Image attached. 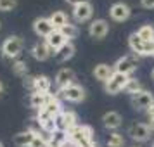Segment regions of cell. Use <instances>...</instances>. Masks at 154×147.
Wrapping results in <instances>:
<instances>
[{
	"label": "cell",
	"mask_w": 154,
	"mask_h": 147,
	"mask_svg": "<svg viewBox=\"0 0 154 147\" xmlns=\"http://www.w3.org/2000/svg\"><path fill=\"white\" fill-rule=\"evenodd\" d=\"M68 139L75 147H95L94 130L88 125H76L68 132Z\"/></svg>",
	"instance_id": "cell-1"
},
{
	"label": "cell",
	"mask_w": 154,
	"mask_h": 147,
	"mask_svg": "<svg viewBox=\"0 0 154 147\" xmlns=\"http://www.w3.org/2000/svg\"><path fill=\"white\" fill-rule=\"evenodd\" d=\"M128 45L135 56H154V40L146 42L137 33H132L128 38Z\"/></svg>",
	"instance_id": "cell-2"
},
{
	"label": "cell",
	"mask_w": 154,
	"mask_h": 147,
	"mask_svg": "<svg viewBox=\"0 0 154 147\" xmlns=\"http://www.w3.org/2000/svg\"><path fill=\"white\" fill-rule=\"evenodd\" d=\"M137 64H139V56H135V54H132V56H123L119 57L118 61L114 63V71L116 73H121V75H126V76H130L133 71L137 69Z\"/></svg>",
	"instance_id": "cell-3"
},
{
	"label": "cell",
	"mask_w": 154,
	"mask_h": 147,
	"mask_svg": "<svg viewBox=\"0 0 154 147\" xmlns=\"http://www.w3.org/2000/svg\"><path fill=\"white\" fill-rule=\"evenodd\" d=\"M128 80H130V76H126V75H121V73H116V71H114L112 76L104 83V88H106V92H107L109 95H116V93H119L121 90H125Z\"/></svg>",
	"instance_id": "cell-4"
},
{
	"label": "cell",
	"mask_w": 154,
	"mask_h": 147,
	"mask_svg": "<svg viewBox=\"0 0 154 147\" xmlns=\"http://www.w3.org/2000/svg\"><path fill=\"white\" fill-rule=\"evenodd\" d=\"M23 50V38L21 36H9L5 42L2 43V54L14 59L21 54Z\"/></svg>",
	"instance_id": "cell-5"
},
{
	"label": "cell",
	"mask_w": 154,
	"mask_h": 147,
	"mask_svg": "<svg viewBox=\"0 0 154 147\" xmlns=\"http://www.w3.org/2000/svg\"><path fill=\"white\" fill-rule=\"evenodd\" d=\"M130 102L135 109H142V111H147L151 106L154 104V95L151 92H146V90H140L137 92L135 95H132Z\"/></svg>",
	"instance_id": "cell-6"
},
{
	"label": "cell",
	"mask_w": 154,
	"mask_h": 147,
	"mask_svg": "<svg viewBox=\"0 0 154 147\" xmlns=\"http://www.w3.org/2000/svg\"><path fill=\"white\" fill-rule=\"evenodd\" d=\"M128 135L133 140H137V142H146L151 137V130H149L147 123H137V121H133L132 125L128 126Z\"/></svg>",
	"instance_id": "cell-7"
},
{
	"label": "cell",
	"mask_w": 154,
	"mask_h": 147,
	"mask_svg": "<svg viewBox=\"0 0 154 147\" xmlns=\"http://www.w3.org/2000/svg\"><path fill=\"white\" fill-rule=\"evenodd\" d=\"M59 93L63 95V99L69 100V102H82V100L85 99V90L80 87V85H76V83L68 85V87L63 88Z\"/></svg>",
	"instance_id": "cell-8"
},
{
	"label": "cell",
	"mask_w": 154,
	"mask_h": 147,
	"mask_svg": "<svg viewBox=\"0 0 154 147\" xmlns=\"http://www.w3.org/2000/svg\"><path fill=\"white\" fill-rule=\"evenodd\" d=\"M94 14V7H92V4L88 0H85L83 4H78L73 7V17L76 19L78 23H85L88 21Z\"/></svg>",
	"instance_id": "cell-9"
},
{
	"label": "cell",
	"mask_w": 154,
	"mask_h": 147,
	"mask_svg": "<svg viewBox=\"0 0 154 147\" xmlns=\"http://www.w3.org/2000/svg\"><path fill=\"white\" fill-rule=\"evenodd\" d=\"M88 33H90L92 38L95 40H102L107 33H109V24L106 19H95V21L90 23L88 26Z\"/></svg>",
	"instance_id": "cell-10"
},
{
	"label": "cell",
	"mask_w": 154,
	"mask_h": 147,
	"mask_svg": "<svg viewBox=\"0 0 154 147\" xmlns=\"http://www.w3.org/2000/svg\"><path fill=\"white\" fill-rule=\"evenodd\" d=\"M130 12H132L130 7H128L126 4H123V2H116V4H112L111 9H109V16L118 23L126 21V19L130 17Z\"/></svg>",
	"instance_id": "cell-11"
},
{
	"label": "cell",
	"mask_w": 154,
	"mask_h": 147,
	"mask_svg": "<svg viewBox=\"0 0 154 147\" xmlns=\"http://www.w3.org/2000/svg\"><path fill=\"white\" fill-rule=\"evenodd\" d=\"M33 29H35L36 35L43 36V38H47L50 33L56 31V28H54V24L50 23L49 17H38V19H35V23H33Z\"/></svg>",
	"instance_id": "cell-12"
},
{
	"label": "cell",
	"mask_w": 154,
	"mask_h": 147,
	"mask_svg": "<svg viewBox=\"0 0 154 147\" xmlns=\"http://www.w3.org/2000/svg\"><path fill=\"white\" fill-rule=\"evenodd\" d=\"M31 54H33V57H35L36 61H47L54 52L50 50V47L47 45V42L43 40V42H36L35 45H33Z\"/></svg>",
	"instance_id": "cell-13"
},
{
	"label": "cell",
	"mask_w": 154,
	"mask_h": 147,
	"mask_svg": "<svg viewBox=\"0 0 154 147\" xmlns=\"http://www.w3.org/2000/svg\"><path fill=\"white\" fill-rule=\"evenodd\" d=\"M73 80H75V71L69 69V68H63V69H59V73L56 75V85L61 90L66 88L68 85L73 83Z\"/></svg>",
	"instance_id": "cell-14"
},
{
	"label": "cell",
	"mask_w": 154,
	"mask_h": 147,
	"mask_svg": "<svg viewBox=\"0 0 154 147\" xmlns=\"http://www.w3.org/2000/svg\"><path fill=\"white\" fill-rule=\"evenodd\" d=\"M45 42H47V45L50 47V50L56 54V52L63 47L64 43H68V40H66V36H64L59 29H56L54 33H50V35L45 38Z\"/></svg>",
	"instance_id": "cell-15"
},
{
	"label": "cell",
	"mask_w": 154,
	"mask_h": 147,
	"mask_svg": "<svg viewBox=\"0 0 154 147\" xmlns=\"http://www.w3.org/2000/svg\"><path fill=\"white\" fill-rule=\"evenodd\" d=\"M121 121H123V118L116 111H109L102 116V123H104V126L107 130H118L119 126H121Z\"/></svg>",
	"instance_id": "cell-16"
},
{
	"label": "cell",
	"mask_w": 154,
	"mask_h": 147,
	"mask_svg": "<svg viewBox=\"0 0 154 147\" xmlns=\"http://www.w3.org/2000/svg\"><path fill=\"white\" fill-rule=\"evenodd\" d=\"M112 73H114V68L109 66V64H104V63L97 64V66L94 68V76H95V80L102 81V83H106V81L112 76Z\"/></svg>",
	"instance_id": "cell-17"
},
{
	"label": "cell",
	"mask_w": 154,
	"mask_h": 147,
	"mask_svg": "<svg viewBox=\"0 0 154 147\" xmlns=\"http://www.w3.org/2000/svg\"><path fill=\"white\" fill-rule=\"evenodd\" d=\"M35 137H36V132L26 130V132H21V133H17V135H14V144L17 147H29Z\"/></svg>",
	"instance_id": "cell-18"
},
{
	"label": "cell",
	"mask_w": 154,
	"mask_h": 147,
	"mask_svg": "<svg viewBox=\"0 0 154 147\" xmlns=\"http://www.w3.org/2000/svg\"><path fill=\"white\" fill-rule=\"evenodd\" d=\"M75 52H76V49H75V45L71 42L64 43L61 49L56 52V59L59 61V63H66L68 59H71V57L75 56Z\"/></svg>",
	"instance_id": "cell-19"
},
{
	"label": "cell",
	"mask_w": 154,
	"mask_h": 147,
	"mask_svg": "<svg viewBox=\"0 0 154 147\" xmlns=\"http://www.w3.org/2000/svg\"><path fill=\"white\" fill-rule=\"evenodd\" d=\"M52 97L50 93H40V92H33L29 95V106L35 109H42L43 106L49 102V99Z\"/></svg>",
	"instance_id": "cell-20"
},
{
	"label": "cell",
	"mask_w": 154,
	"mask_h": 147,
	"mask_svg": "<svg viewBox=\"0 0 154 147\" xmlns=\"http://www.w3.org/2000/svg\"><path fill=\"white\" fill-rule=\"evenodd\" d=\"M43 111L47 112V114H50V116H52V118H56L57 114H61V104H59V100H57L56 97H54V95H52V97L49 99V102H47V104L43 106L42 107Z\"/></svg>",
	"instance_id": "cell-21"
},
{
	"label": "cell",
	"mask_w": 154,
	"mask_h": 147,
	"mask_svg": "<svg viewBox=\"0 0 154 147\" xmlns=\"http://www.w3.org/2000/svg\"><path fill=\"white\" fill-rule=\"evenodd\" d=\"M49 19H50V23L54 24V28H56V29H61L64 24H68V23H69V21H68V16L64 14L63 11H54Z\"/></svg>",
	"instance_id": "cell-22"
},
{
	"label": "cell",
	"mask_w": 154,
	"mask_h": 147,
	"mask_svg": "<svg viewBox=\"0 0 154 147\" xmlns=\"http://www.w3.org/2000/svg\"><path fill=\"white\" fill-rule=\"evenodd\" d=\"M50 90V80L47 76H35V90L33 92H40V93H49Z\"/></svg>",
	"instance_id": "cell-23"
},
{
	"label": "cell",
	"mask_w": 154,
	"mask_h": 147,
	"mask_svg": "<svg viewBox=\"0 0 154 147\" xmlns=\"http://www.w3.org/2000/svg\"><path fill=\"white\" fill-rule=\"evenodd\" d=\"M59 31H61L64 36H66V40H68V42H71L73 38H76L78 33H80L78 26H76V24H73V23H68V24H64V26L59 29Z\"/></svg>",
	"instance_id": "cell-24"
},
{
	"label": "cell",
	"mask_w": 154,
	"mask_h": 147,
	"mask_svg": "<svg viewBox=\"0 0 154 147\" xmlns=\"http://www.w3.org/2000/svg\"><path fill=\"white\" fill-rule=\"evenodd\" d=\"M63 121H64V130H66V132L73 130V128L78 125L76 123V114H75L73 111H63Z\"/></svg>",
	"instance_id": "cell-25"
},
{
	"label": "cell",
	"mask_w": 154,
	"mask_h": 147,
	"mask_svg": "<svg viewBox=\"0 0 154 147\" xmlns=\"http://www.w3.org/2000/svg\"><path fill=\"white\" fill-rule=\"evenodd\" d=\"M137 35L146 42H151V40H154V26L152 24H142L137 29Z\"/></svg>",
	"instance_id": "cell-26"
},
{
	"label": "cell",
	"mask_w": 154,
	"mask_h": 147,
	"mask_svg": "<svg viewBox=\"0 0 154 147\" xmlns=\"http://www.w3.org/2000/svg\"><path fill=\"white\" fill-rule=\"evenodd\" d=\"M106 144H107V147H123L125 145V139H123L121 133L112 132V133H109V137H107V140H106Z\"/></svg>",
	"instance_id": "cell-27"
},
{
	"label": "cell",
	"mask_w": 154,
	"mask_h": 147,
	"mask_svg": "<svg viewBox=\"0 0 154 147\" xmlns=\"http://www.w3.org/2000/svg\"><path fill=\"white\" fill-rule=\"evenodd\" d=\"M142 88H140V81L139 80H135V78H130L128 80V83H126L125 87V92L126 93H130V95H135L137 92H140Z\"/></svg>",
	"instance_id": "cell-28"
},
{
	"label": "cell",
	"mask_w": 154,
	"mask_h": 147,
	"mask_svg": "<svg viewBox=\"0 0 154 147\" xmlns=\"http://www.w3.org/2000/svg\"><path fill=\"white\" fill-rule=\"evenodd\" d=\"M68 132H61V130H56L52 133V144H66L68 142Z\"/></svg>",
	"instance_id": "cell-29"
},
{
	"label": "cell",
	"mask_w": 154,
	"mask_h": 147,
	"mask_svg": "<svg viewBox=\"0 0 154 147\" xmlns=\"http://www.w3.org/2000/svg\"><path fill=\"white\" fill-rule=\"evenodd\" d=\"M12 69H14V73L17 75V76H24L26 78V73H28V66H26V63H23V61H16L14 66H12Z\"/></svg>",
	"instance_id": "cell-30"
},
{
	"label": "cell",
	"mask_w": 154,
	"mask_h": 147,
	"mask_svg": "<svg viewBox=\"0 0 154 147\" xmlns=\"http://www.w3.org/2000/svg\"><path fill=\"white\" fill-rule=\"evenodd\" d=\"M16 5H17V2H16V0H0V11H4V12L12 11Z\"/></svg>",
	"instance_id": "cell-31"
},
{
	"label": "cell",
	"mask_w": 154,
	"mask_h": 147,
	"mask_svg": "<svg viewBox=\"0 0 154 147\" xmlns=\"http://www.w3.org/2000/svg\"><path fill=\"white\" fill-rule=\"evenodd\" d=\"M29 147H49V144L45 142V140L40 137V135H36L35 139H33V142H31V145Z\"/></svg>",
	"instance_id": "cell-32"
},
{
	"label": "cell",
	"mask_w": 154,
	"mask_h": 147,
	"mask_svg": "<svg viewBox=\"0 0 154 147\" xmlns=\"http://www.w3.org/2000/svg\"><path fill=\"white\" fill-rule=\"evenodd\" d=\"M23 85L33 92V90H35V76H26V78H24V81H23Z\"/></svg>",
	"instance_id": "cell-33"
},
{
	"label": "cell",
	"mask_w": 154,
	"mask_h": 147,
	"mask_svg": "<svg viewBox=\"0 0 154 147\" xmlns=\"http://www.w3.org/2000/svg\"><path fill=\"white\" fill-rule=\"evenodd\" d=\"M144 9H154V0H140Z\"/></svg>",
	"instance_id": "cell-34"
},
{
	"label": "cell",
	"mask_w": 154,
	"mask_h": 147,
	"mask_svg": "<svg viewBox=\"0 0 154 147\" xmlns=\"http://www.w3.org/2000/svg\"><path fill=\"white\" fill-rule=\"evenodd\" d=\"M146 112H147V116H149V119H154V104L151 106V107H149Z\"/></svg>",
	"instance_id": "cell-35"
},
{
	"label": "cell",
	"mask_w": 154,
	"mask_h": 147,
	"mask_svg": "<svg viewBox=\"0 0 154 147\" xmlns=\"http://www.w3.org/2000/svg\"><path fill=\"white\" fill-rule=\"evenodd\" d=\"M66 2H68V4H71V5L75 7V5H78V4H83L85 0H66Z\"/></svg>",
	"instance_id": "cell-36"
},
{
	"label": "cell",
	"mask_w": 154,
	"mask_h": 147,
	"mask_svg": "<svg viewBox=\"0 0 154 147\" xmlns=\"http://www.w3.org/2000/svg\"><path fill=\"white\" fill-rule=\"evenodd\" d=\"M147 126H149V130H151V132H154V119H149Z\"/></svg>",
	"instance_id": "cell-37"
},
{
	"label": "cell",
	"mask_w": 154,
	"mask_h": 147,
	"mask_svg": "<svg viewBox=\"0 0 154 147\" xmlns=\"http://www.w3.org/2000/svg\"><path fill=\"white\" fill-rule=\"evenodd\" d=\"M4 92V85H2V81H0V93Z\"/></svg>",
	"instance_id": "cell-38"
},
{
	"label": "cell",
	"mask_w": 154,
	"mask_h": 147,
	"mask_svg": "<svg viewBox=\"0 0 154 147\" xmlns=\"http://www.w3.org/2000/svg\"><path fill=\"white\" fill-rule=\"evenodd\" d=\"M151 75H152V78H154V69H152V73H151Z\"/></svg>",
	"instance_id": "cell-39"
},
{
	"label": "cell",
	"mask_w": 154,
	"mask_h": 147,
	"mask_svg": "<svg viewBox=\"0 0 154 147\" xmlns=\"http://www.w3.org/2000/svg\"><path fill=\"white\" fill-rule=\"evenodd\" d=\"M71 147H75V145H71Z\"/></svg>",
	"instance_id": "cell-40"
},
{
	"label": "cell",
	"mask_w": 154,
	"mask_h": 147,
	"mask_svg": "<svg viewBox=\"0 0 154 147\" xmlns=\"http://www.w3.org/2000/svg\"><path fill=\"white\" fill-rule=\"evenodd\" d=\"M152 147H154V144H152Z\"/></svg>",
	"instance_id": "cell-41"
}]
</instances>
